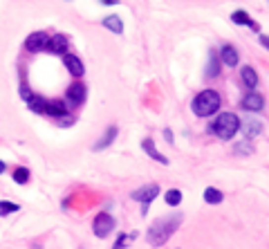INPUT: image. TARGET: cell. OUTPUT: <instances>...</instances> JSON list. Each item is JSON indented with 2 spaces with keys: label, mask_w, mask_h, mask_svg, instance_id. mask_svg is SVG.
<instances>
[{
  "label": "cell",
  "mask_w": 269,
  "mask_h": 249,
  "mask_svg": "<svg viewBox=\"0 0 269 249\" xmlns=\"http://www.w3.org/2000/svg\"><path fill=\"white\" fill-rule=\"evenodd\" d=\"M184 222V215L182 213H171V215H164V218L155 220L151 227H148V234L146 240L151 247H161L171 240V236L180 229V225Z\"/></svg>",
  "instance_id": "6da1fadb"
},
{
  "label": "cell",
  "mask_w": 269,
  "mask_h": 249,
  "mask_svg": "<svg viewBox=\"0 0 269 249\" xmlns=\"http://www.w3.org/2000/svg\"><path fill=\"white\" fill-rule=\"evenodd\" d=\"M191 108L197 117H211V115H215L218 108H220V94L215 92V90H204V92H200L193 99Z\"/></svg>",
  "instance_id": "7a4b0ae2"
},
{
  "label": "cell",
  "mask_w": 269,
  "mask_h": 249,
  "mask_svg": "<svg viewBox=\"0 0 269 249\" xmlns=\"http://www.w3.org/2000/svg\"><path fill=\"white\" fill-rule=\"evenodd\" d=\"M211 130L215 132V137H220V139H233V135L240 130V119H238V115H233V113H222V115H218V119L213 122Z\"/></svg>",
  "instance_id": "3957f363"
},
{
  "label": "cell",
  "mask_w": 269,
  "mask_h": 249,
  "mask_svg": "<svg viewBox=\"0 0 269 249\" xmlns=\"http://www.w3.org/2000/svg\"><path fill=\"white\" fill-rule=\"evenodd\" d=\"M115 229V218L110 213H106V211H101V213L94 215L92 220V231L97 238H108V236L113 234Z\"/></svg>",
  "instance_id": "277c9868"
},
{
  "label": "cell",
  "mask_w": 269,
  "mask_h": 249,
  "mask_svg": "<svg viewBox=\"0 0 269 249\" xmlns=\"http://www.w3.org/2000/svg\"><path fill=\"white\" fill-rule=\"evenodd\" d=\"M157 196H159V186H157V184H146V186H142V189L132 191L130 198H132V200H137V202H142V205H144V213H146L148 205H151Z\"/></svg>",
  "instance_id": "5b68a950"
},
{
  "label": "cell",
  "mask_w": 269,
  "mask_h": 249,
  "mask_svg": "<svg viewBox=\"0 0 269 249\" xmlns=\"http://www.w3.org/2000/svg\"><path fill=\"white\" fill-rule=\"evenodd\" d=\"M85 97H88V88L83 83H72L68 88V92H65V99H68L70 106H81L85 101Z\"/></svg>",
  "instance_id": "8992f818"
},
{
  "label": "cell",
  "mask_w": 269,
  "mask_h": 249,
  "mask_svg": "<svg viewBox=\"0 0 269 249\" xmlns=\"http://www.w3.org/2000/svg\"><path fill=\"white\" fill-rule=\"evenodd\" d=\"M47 41H49V36L45 32H34V34L27 36L25 47H27V52H43L47 47Z\"/></svg>",
  "instance_id": "52a82bcc"
},
{
  "label": "cell",
  "mask_w": 269,
  "mask_h": 249,
  "mask_svg": "<svg viewBox=\"0 0 269 249\" xmlns=\"http://www.w3.org/2000/svg\"><path fill=\"white\" fill-rule=\"evenodd\" d=\"M242 108L249 110V113H260V110L265 108V97L251 90V92L245 94V99H242Z\"/></svg>",
  "instance_id": "ba28073f"
},
{
  "label": "cell",
  "mask_w": 269,
  "mask_h": 249,
  "mask_svg": "<svg viewBox=\"0 0 269 249\" xmlns=\"http://www.w3.org/2000/svg\"><path fill=\"white\" fill-rule=\"evenodd\" d=\"M63 63L72 77H83L85 68H83V61L78 59V56H74V54H63Z\"/></svg>",
  "instance_id": "9c48e42d"
},
{
  "label": "cell",
  "mask_w": 269,
  "mask_h": 249,
  "mask_svg": "<svg viewBox=\"0 0 269 249\" xmlns=\"http://www.w3.org/2000/svg\"><path fill=\"white\" fill-rule=\"evenodd\" d=\"M47 49L49 54H68V39H65L63 34H54L49 36L47 41Z\"/></svg>",
  "instance_id": "30bf717a"
},
{
  "label": "cell",
  "mask_w": 269,
  "mask_h": 249,
  "mask_svg": "<svg viewBox=\"0 0 269 249\" xmlns=\"http://www.w3.org/2000/svg\"><path fill=\"white\" fill-rule=\"evenodd\" d=\"M45 115H49V117H56V119H65V117H68V106H65L63 101H59V99L47 101Z\"/></svg>",
  "instance_id": "8fae6325"
},
{
  "label": "cell",
  "mask_w": 269,
  "mask_h": 249,
  "mask_svg": "<svg viewBox=\"0 0 269 249\" xmlns=\"http://www.w3.org/2000/svg\"><path fill=\"white\" fill-rule=\"evenodd\" d=\"M240 128L245 130L247 137H251V139H254L256 135H260V132H263V122H260V119H245V122H240Z\"/></svg>",
  "instance_id": "7c38bea8"
},
{
  "label": "cell",
  "mask_w": 269,
  "mask_h": 249,
  "mask_svg": "<svg viewBox=\"0 0 269 249\" xmlns=\"http://www.w3.org/2000/svg\"><path fill=\"white\" fill-rule=\"evenodd\" d=\"M117 126H110V128H108V130L106 132H103V135H101V139H99V142L97 144H94V151H103V148H108V146H110V144H113L115 142V139H117Z\"/></svg>",
  "instance_id": "4fadbf2b"
},
{
  "label": "cell",
  "mask_w": 269,
  "mask_h": 249,
  "mask_svg": "<svg viewBox=\"0 0 269 249\" xmlns=\"http://www.w3.org/2000/svg\"><path fill=\"white\" fill-rule=\"evenodd\" d=\"M240 79H242V83H245L247 88H256L258 85V74H256V70L251 65H245V68L240 70Z\"/></svg>",
  "instance_id": "5bb4252c"
},
{
  "label": "cell",
  "mask_w": 269,
  "mask_h": 249,
  "mask_svg": "<svg viewBox=\"0 0 269 249\" xmlns=\"http://www.w3.org/2000/svg\"><path fill=\"white\" fill-rule=\"evenodd\" d=\"M103 27H108V30L113 32V34H123V23H121V18H119V16H106V18H103Z\"/></svg>",
  "instance_id": "9a60e30c"
},
{
  "label": "cell",
  "mask_w": 269,
  "mask_h": 249,
  "mask_svg": "<svg viewBox=\"0 0 269 249\" xmlns=\"http://www.w3.org/2000/svg\"><path fill=\"white\" fill-rule=\"evenodd\" d=\"M142 148H144V151H146L148 155H151L155 162H161V164H168L166 157H164V155H161V153L155 148V142H153V139H144V142H142Z\"/></svg>",
  "instance_id": "2e32d148"
},
{
  "label": "cell",
  "mask_w": 269,
  "mask_h": 249,
  "mask_svg": "<svg viewBox=\"0 0 269 249\" xmlns=\"http://www.w3.org/2000/svg\"><path fill=\"white\" fill-rule=\"evenodd\" d=\"M220 54H222V61H225V65H229V68L238 65V49H235L233 45H225Z\"/></svg>",
  "instance_id": "e0dca14e"
},
{
  "label": "cell",
  "mask_w": 269,
  "mask_h": 249,
  "mask_svg": "<svg viewBox=\"0 0 269 249\" xmlns=\"http://www.w3.org/2000/svg\"><path fill=\"white\" fill-rule=\"evenodd\" d=\"M32 113H38V115H45V108H47V99H43L40 94H32L30 101H27Z\"/></svg>",
  "instance_id": "ac0fdd59"
},
{
  "label": "cell",
  "mask_w": 269,
  "mask_h": 249,
  "mask_svg": "<svg viewBox=\"0 0 269 249\" xmlns=\"http://www.w3.org/2000/svg\"><path fill=\"white\" fill-rule=\"evenodd\" d=\"M30 175H32L30 168H25V166H16L14 173H11L16 184H27V182H30Z\"/></svg>",
  "instance_id": "d6986e66"
},
{
  "label": "cell",
  "mask_w": 269,
  "mask_h": 249,
  "mask_svg": "<svg viewBox=\"0 0 269 249\" xmlns=\"http://www.w3.org/2000/svg\"><path fill=\"white\" fill-rule=\"evenodd\" d=\"M220 74V63H218V59H215V49H211L209 54V65H206V77L213 79Z\"/></svg>",
  "instance_id": "ffe728a7"
},
{
  "label": "cell",
  "mask_w": 269,
  "mask_h": 249,
  "mask_svg": "<svg viewBox=\"0 0 269 249\" xmlns=\"http://www.w3.org/2000/svg\"><path fill=\"white\" fill-rule=\"evenodd\" d=\"M222 191L220 189H213V186H209V189L204 191V202H209V205H220L222 202Z\"/></svg>",
  "instance_id": "44dd1931"
},
{
  "label": "cell",
  "mask_w": 269,
  "mask_h": 249,
  "mask_svg": "<svg viewBox=\"0 0 269 249\" xmlns=\"http://www.w3.org/2000/svg\"><path fill=\"white\" fill-rule=\"evenodd\" d=\"M16 211H20V205L9 200H0V218H7V215L16 213Z\"/></svg>",
  "instance_id": "7402d4cb"
},
{
  "label": "cell",
  "mask_w": 269,
  "mask_h": 249,
  "mask_svg": "<svg viewBox=\"0 0 269 249\" xmlns=\"http://www.w3.org/2000/svg\"><path fill=\"white\" fill-rule=\"evenodd\" d=\"M164 200H166L168 207H177L182 202V191L180 189H168L166 196H164Z\"/></svg>",
  "instance_id": "603a6c76"
},
{
  "label": "cell",
  "mask_w": 269,
  "mask_h": 249,
  "mask_svg": "<svg viewBox=\"0 0 269 249\" xmlns=\"http://www.w3.org/2000/svg\"><path fill=\"white\" fill-rule=\"evenodd\" d=\"M231 18H233V23H238V25H247V27H254V30H258V27H256V23L245 14V11H233V16H231Z\"/></svg>",
  "instance_id": "cb8c5ba5"
},
{
  "label": "cell",
  "mask_w": 269,
  "mask_h": 249,
  "mask_svg": "<svg viewBox=\"0 0 269 249\" xmlns=\"http://www.w3.org/2000/svg\"><path fill=\"white\" fill-rule=\"evenodd\" d=\"M135 238H137V231H130L128 236H126V234H121V236L117 238V243H115V247H113V249H123V247H128V245H130Z\"/></svg>",
  "instance_id": "d4e9b609"
},
{
  "label": "cell",
  "mask_w": 269,
  "mask_h": 249,
  "mask_svg": "<svg viewBox=\"0 0 269 249\" xmlns=\"http://www.w3.org/2000/svg\"><path fill=\"white\" fill-rule=\"evenodd\" d=\"M20 97H23L25 101H30V97H32V90L27 88V85H20Z\"/></svg>",
  "instance_id": "484cf974"
},
{
  "label": "cell",
  "mask_w": 269,
  "mask_h": 249,
  "mask_svg": "<svg viewBox=\"0 0 269 249\" xmlns=\"http://www.w3.org/2000/svg\"><path fill=\"white\" fill-rule=\"evenodd\" d=\"M251 151H254V148H249V142H245L242 146L235 148V153H251Z\"/></svg>",
  "instance_id": "4316f807"
},
{
  "label": "cell",
  "mask_w": 269,
  "mask_h": 249,
  "mask_svg": "<svg viewBox=\"0 0 269 249\" xmlns=\"http://www.w3.org/2000/svg\"><path fill=\"white\" fill-rule=\"evenodd\" d=\"M164 137H166V139H168V144H173V132L168 130V128H166V130H164Z\"/></svg>",
  "instance_id": "83f0119b"
},
{
  "label": "cell",
  "mask_w": 269,
  "mask_h": 249,
  "mask_svg": "<svg viewBox=\"0 0 269 249\" xmlns=\"http://www.w3.org/2000/svg\"><path fill=\"white\" fill-rule=\"evenodd\" d=\"M260 43H263V45H265V47H267V49H269V36H260Z\"/></svg>",
  "instance_id": "f1b7e54d"
},
{
  "label": "cell",
  "mask_w": 269,
  "mask_h": 249,
  "mask_svg": "<svg viewBox=\"0 0 269 249\" xmlns=\"http://www.w3.org/2000/svg\"><path fill=\"white\" fill-rule=\"evenodd\" d=\"M7 171V164H5V162H2V160H0V175H2V173H5Z\"/></svg>",
  "instance_id": "f546056e"
}]
</instances>
